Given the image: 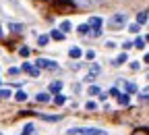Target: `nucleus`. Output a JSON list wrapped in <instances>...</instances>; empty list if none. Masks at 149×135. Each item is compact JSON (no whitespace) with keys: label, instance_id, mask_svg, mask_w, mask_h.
<instances>
[{"label":"nucleus","instance_id":"1","mask_svg":"<svg viewBox=\"0 0 149 135\" xmlns=\"http://www.w3.org/2000/svg\"><path fill=\"white\" fill-rule=\"evenodd\" d=\"M52 2H54L56 13H60V15H68V13L74 11V6H77L72 0H52Z\"/></svg>","mask_w":149,"mask_h":135},{"label":"nucleus","instance_id":"2","mask_svg":"<svg viewBox=\"0 0 149 135\" xmlns=\"http://www.w3.org/2000/svg\"><path fill=\"white\" fill-rule=\"evenodd\" d=\"M66 135H108V133L95 127H85V129H68Z\"/></svg>","mask_w":149,"mask_h":135},{"label":"nucleus","instance_id":"3","mask_svg":"<svg viewBox=\"0 0 149 135\" xmlns=\"http://www.w3.org/2000/svg\"><path fill=\"white\" fill-rule=\"evenodd\" d=\"M126 23V15L124 13H116V15H112L110 17V21H108V25L110 27H122Z\"/></svg>","mask_w":149,"mask_h":135},{"label":"nucleus","instance_id":"4","mask_svg":"<svg viewBox=\"0 0 149 135\" xmlns=\"http://www.w3.org/2000/svg\"><path fill=\"white\" fill-rule=\"evenodd\" d=\"M35 67H37V69L54 71V69H58V63H56V60H48V58H37V60H35Z\"/></svg>","mask_w":149,"mask_h":135},{"label":"nucleus","instance_id":"5","mask_svg":"<svg viewBox=\"0 0 149 135\" xmlns=\"http://www.w3.org/2000/svg\"><path fill=\"white\" fill-rule=\"evenodd\" d=\"M23 71H25L27 75H31V77H40V69L33 67L31 63H23Z\"/></svg>","mask_w":149,"mask_h":135},{"label":"nucleus","instance_id":"6","mask_svg":"<svg viewBox=\"0 0 149 135\" xmlns=\"http://www.w3.org/2000/svg\"><path fill=\"white\" fill-rule=\"evenodd\" d=\"M87 27H89V29H100V27H102V19H100V17H91L89 23H87Z\"/></svg>","mask_w":149,"mask_h":135},{"label":"nucleus","instance_id":"7","mask_svg":"<svg viewBox=\"0 0 149 135\" xmlns=\"http://www.w3.org/2000/svg\"><path fill=\"white\" fill-rule=\"evenodd\" d=\"M116 98H118V104H120V106H128V104H130V96H128V94H118Z\"/></svg>","mask_w":149,"mask_h":135},{"label":"nucleus","instance_id":"8","mask_svg":"<svg viewBox=\"0 0 149 135\" xmlns=\"http://www.w3.org/2000/svg\"><path fill=\"white\" fill-rule=\"evenodd\" d=\"M40 119H44V121H50V123H54V121H60L62 117L60 114H37Z\"/></svg>","mask_w":149,"mask_h":135},{"label":"nucleus","instance_id":"9","mask_svg":"<svg viewBox=\"0 0 149 135\" xmlns=\"http://www.w3.org/2000/svg\"><path fill=\"white\" fill-rule=\"evenodd\" d=\"M126 60H128V58H126V54L122 52L120 56H116V58H114V60H112V67H120V65H124Z\"/></svg>","mask_w":149,"mask_h":135},{"label":"nucleus","instance_id":"10","mask_svg":"<svg viewBox=\"0 0 149 135\" xmlns=\"http://www.w3.org/2000/svg\"><path fill=\"white\" fill-rule=\"evenodd\" d=\"M149 21V17H147V11H143V13H139L137 15V25H145Z\"/></svg>","mask_w":149,"mask_h":135},{"label":"nucleus","instance_id":"11","mask_svg":"<svg viewBox=\"0 0 149 135\" xmlns=\"http://www.w3.org/2000/svg\"><path fill=\"white\" fill-rule=\"evenodd\" d=\"M50 37H52V40H56V42H62V40H64V33H62L60 29H54V31L50 33Z\"/></svg>","mask_w":149,"mask_h":135},{"label":"nucleus","instance_id":"12","mask_svg":"<svg viewBox=\"0 0 149 135\" xmlns=\"http://www.w3.org/2000/svg\"><path fill=\"white\" fill-rule=\"evenodd\" d=\"M60 89H62V81H52L50 83V91L52 94H58Z\"/></svg>","mask_w":149,"mask_h":135},{"label":"nucleus","instance_id":"13","mask_svg":"<svg viewBox=\"0 0 149 135\" xmlns=\"http://www.w3.org/2000/svg\"><path fill=\"white\" fill-rule=\"evenodd\" d=\"M8 29L13 33H23V25L21 23H8Z\"/></svg>","mask_w":149,"mask_h":135},{"label":"nucleus","instance_id":"14","mask_svg":"<svg viewBox=\"0 0 149 135\" xmlns=\"http://www.w3.org/2000/svg\"><path fill=\"white\" fill-rule=\"evenodd\" d=\"M124 87H126V94H135L139 87H137V83H133V81H126L124 83Z\"/></svg>","mask_w":149,"mask_h":135},{"label":"nucleus","instance_id":"15","mask_svg":"<svg viewBox=\"0 0 149 135\" xmlns=\"http://www.w3.org/2000/svg\"><path fill=\"white\" fill-rule=\"evenodd\" d=\"M81 54H83L81 48H70V50H68V56H70V58H81Z\"/></svg>","mask_w":149,"mask_h":135},{"label":"nucleus","instance_id":"16","mask_svg":"<svg viewBox=\"0 0 149 135\" xmlns=\"http://www.w3.org/2000/svg\"><path fill=\"white\" fill-rule=\"evenodd\" d=\"M74 4H79V6H93L95 4V0H72Z\"/></svg>","mask_w":149,"mask_h":135},{"label":"nucleus","instance_id":"17","mask_svg":"<svg viewBox=\"0 0 149 135\" xmlns=\"http://www.w3.org/2000/svg\"><path fill=\"white\" fill-rule=\"evenodd\" d=\"M35 100H37V102H42V104H44V102H48V100H50V96H48L46 91H42V94H37V96H35Z\"/></svg>","mask_w":149,"mask_h":135},{"label":"nucleus","instance_id":"18","mask_svg":"<svg viewBox=\"0 0 149 135\" xmlns=\"http://www.w3.org/2000/svg\"><path fill=\"white\" fill-rule=\"evenodd\" d=\"M15 100H19V102H25L27 100V94L21 89V91H17V96H15Z\"/></svg>","mask_w":149,"mask_h":135},{"label":"nucleus","instance_id":"19","mask_svg":"<svg viewBox=\"0 0 149 135\" xmlns=\"http://www.w3.org/2000/svg\"><path fill=\"white\" fill-rule=\"evenodd\" d=\"M54 102H56V104H64V102H66V96H62V94L58 91V94H56V98H54Z\"/></svg>","mask_w":149,"mask_h":135},{"label":"nucleus","instance_id":"20","mask_svg":"<svg viewBox=\"0 0 149 135\" xmlns=\"http://www.w3.org/2000/svg\"><path fill=\"white\" fill-rule=\"evenodd\" d=\"M87 33H89L91 37H100V35H102V27H100V29H89Z\"/></svg>","mask_w":149,"mask_h":135},{"label":"nucleus","instance_id":"21","mask_svg":"<svg viewBox=\"0 0 149 135\" xmlns=\"http://www.w3.org/2000/svg\"><path fill=\"white\" fill-rule=\"evenodd\" d=\"M10 98V91L8 89H0V100H8Z\"/></svg>","mask_w":149,"mask_h":135},{"label":"nucleus","instance_id":"22","mask_svg":"<svg viewBox=\"0 0 149 135\" xmlns=\"http://www.w3.org/2000/svg\"><path fill=\"white\" fill-rule=\"evenodd\" d=\"M48 40H50L48 35H40V37H37V44H40V46H46V44H48Z\"/></svg>","mask_w":149,"mask_h":135},{"label":"nucleus","instance_id":"23","mask_svg":"<svg viewBox=\"0 0 149 135\" xmlns=\"http://www.w3.org/2000/svg\"><path fill=\"white\" fill-rule=\"evenodd\" d=\"M70 21H62V25H60V31H70Z\"/></svg>","mask_w":149,"mask_h":135},{"label":"nucleus","instance_id":"24","mask_svg":"<svg viewBox=\"0 0 149 135\" xmlns=\"http://www.w3.org/2000/svg\"><path fill=\"white\" fill-rule=\"evenodd\" d=\"M135 46H137V48H145V37H137Z\"/></svg>","mask_w":149,"mask_h":135},{"label":"nucleus","instance_id":"25","mask_svg":"<svg viewBox=\"0 0 149 135\" xmlns=\"http://www.w3.org/2000/svg\"><path fill=\"white\" fill-rule=\"evenodd\" d=\"M29 52H31V50H29V48H25V46H23L21 50H19V54H21L23 58H27V56H29Z\"/></svg>","mask_w":149,"mask_h":135},{"label":"nucleus","instance_id":"26","mask_svg":"<svg viewBox=\"0 0 149 135\" xmlns=\"http://www.w3.org/2000/svg\"><path fill=\"white\" fill-rule=\"evenodd\" d=\"M147 96H149V89L145 87V89L141 91V98H139V100H141V102H147Z\"/></svg>","mask_w":149,"mask_h":135},{"label":"nucleus","instance_id":"27","mask_svg":"<svg viewBox=\"0 0 149 135\" xmlns=\"http://www.w3.org/2000/svg\"><path fill=\"white\" fill-rule=\"evenodd\" d=\"M77 31H79L81 35H87V31H89V27H87V25H79V29H77Z\"/></svg>","mask_w":149,"mask_h":135},{"label":"nucleus","instance_id":"28","mask_svg":"<svg viewBox=\"0 0 149 135\" xmlns=\"http://www.w3.org/2000/svg\"><path fill=\"white\" fill-rule=\"evenodd\" d=\"M23 133H25V135H31V133H33V125H31V123H29V125H25Z\"/></svg>","mask_w":149,"mask_h":135},{"label":"nucleus","instance_id":"29","mask_svg":"<svg viewBox=\"0 0 149 135\" xmlns=\"http://www.w3.org/2000/svg\"><path fill=\"white\" fill-rule=\"evenodd\" d=\"M97 94H100V87H95V85L89 87V96H97Z\"/></svg>","mask_w":149,"mask_h":135},{"label":"nucleus","instance_id":"30","mask_svg":"<svg viewBox=\"0 0 149 135\" xmlns=\"http://www.w3.org/2000/svg\"><path fill=\"white\" fill-rule=\"evenodd\" d=\"M133 135H149V133H147V129H145V127H141V129H137Z\"/></svg>","mask_w":149,"mask_h":135},{"label":"nucleus","instance_id":"31","mask_svg":"<svg viewBox=\"0 0 149 135\" xmlns=\"http://www.w3.org/2000/svg\"><path fill=\"white\" fill-rule=\"evenodd\" d=\"M85 108H87V110H95V108H97V104H95V102H87V104H85Z\"/></svg>","mask_w":149,"mask_h":135},{"label":"nucleus","instance_id":"32","mask_svg":"<svg viewBox=\"0 0 149 135\" xmlns=\"http://www.w3.org/2000/svg\"><path fill=\"white\" fill-rule=\"evenodd\" d=\"M85 56H87V60H93V58H95V52H93V50H89Z\"/></svg>","mask_w":149,"mask_h":135},{"label":"nucleus","instance_id":"33","mask_svg":"<svg viewBox=\"0 0 149 135\" xmlns=\"http://www.w3.org/2000/svg\"><path fill=\"white\" fill-rule=\"evenodd\" d=\"M128 31H133V33H139V25H137V23H135V25H130V27H128Z\"/></svg>","mask_w":149,"mask_h":135},{"label":"nucleus","instance_id":"34","mask_svg":"<svg viewBox=\"0 0 149 135\" xmlns=\"http://www.w3.org/2000/svg\"><path fill=\"white\" fill-rule=\"evenodd\" d=\"M139 67H141V65H139V60H135V63H130V69H133V71H139Z\"/></svg>","mask_w":149,"mask_h":135},{"label":"nucleus","instance_id":"35","mask_svg":"<svg viewBox=\"0 0 149 135\" xmlns=\"http://www.w3.org/2000/svg\"><path fill=\"white\" fill-rule=\"evenodd\" d=\"M118 94H120V91H118V89H116V87H112V89H110V91H108V96H118Z\"/></svg>","mask_w":149,"mask_h":135},{"label":"nucleus","instance_id":"36","mask_svg":"<svg viewBox=\"0 0 149 135\" xmlns=\"http://www.w3.org/2000/svg\"><path fill=\"white\" fill-rule=\"evenodd\" d=\"M0 35H2V27H0Z\"/></svg>","mask_w":149,"mask_h":135}]
</instances>
